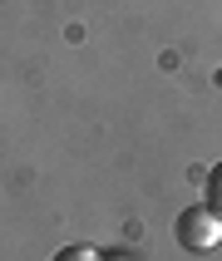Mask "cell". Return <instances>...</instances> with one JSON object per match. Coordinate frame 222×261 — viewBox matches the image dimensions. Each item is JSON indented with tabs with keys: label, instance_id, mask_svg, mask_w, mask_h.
Here are the masks:
<instances>
[{
	"label": "cell",
	"instance_id": "obj_1",
	"mask_svg": "<svg viewBox=\"0 0 222 261\" xmlns=\"http://www.w3.org/2000/svg\"><path fill=\"white\" fill-rule=\"evenodd\" d=\"M173 237H178V247L183 251H212L222 242V217L217 212H207L203 202L198 207H183L173 222Z\"/></svg>",
	"mask_w": 222,
	"mask_h": 261
},
{
	"label": "cell",
	"instance_id": "obj_2",
	"mask_svg": "<svg viewBox=\"0 0 222 261\" xmlns=\"http://www.w3.org/2000/svg\"><path fill=\"white\" fill-rule=\"evenodd\" d=\"M203 207L222 217V163H212V173H207V182H203Z\"/></svg>",
	"mask_w": 222,
	"mask_h": 261
},
{
	"label": "cell",
	"instance_id": "obj_3",
	"mask_svg": "<svg viewBox=\"0 0 222 261\" xmlns=\"http://www.w3.org/2000/svg\"><path fill=\"white\" fill-rule=\"evenodd\" d=\"M50 261H99V251L94 247H59Z\"/></svg>",
	"mask_w": 222,
	"mask_h": 261
}]
</instances>
